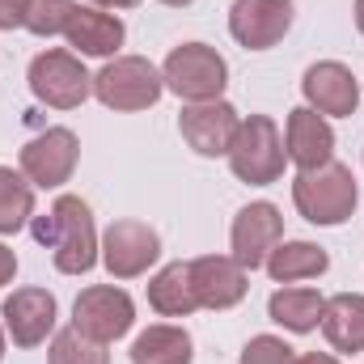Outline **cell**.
Returning a JSON list of instances; mask_svg holds the SVG:
<instances>
[{
    "label": "cell",
    "mask_w": 364,
    "mask_h": 364,
    "mask_svg": "<svg viewBox=\"0 0 364 364\" xmlns=\"http://www.w3.org/2000/svg\"><path fill=\"white\" fill-rule=\"evenodd\" d=\"M30 233L38 246L51 250L55 267L64 275H85L93 272V263L102 259V242H97V229H93V212L81 195H60L43 216L30 220Z\"/></svg>",
    "instance_id": "1"
},
{
    "label": "cell",
    "mask_w": 364,
    "mask_h": 364,
    "mask_svg": "<svg viewBox=\"0 0 364 364\" xmlns=\"http://www.w3.org/2000/svg\"><path fill=\"white\" fill-rule=\"evenodd\" d=\"M356 199H360L356 178H352V170L339 166V161H326V166H318V170H301V174L292 178V203H296V212H301L309 225H322V229L343 225V220L356 212Z\"/></svg>",
    "instance_id": "2"
},
{
    "label": "cell",
    "mask_w": 364,
    "mask_h": 364,
    "mask_svg": "<svg viewBox=\"0 0 364 364\" xmlns=\"http://www.w3.org/2000/svg\"><path fill=\"white\" fill-rule=\"evenodd\" d=\"M284 161H288V153H284V136H279L275 119H267V114L242 119L233 149H229L233 178L246 182V186H267V182H279Z\"/></svg>",
    "instance_id": "3"
},
{
    "label": "cell",
    "mask_w": 364,
    "mask_h": 364,
    "mask_svg": "<svg viewBox=\"0 0 364 364\" xmlns=\"http://www.w3.org/2000/svg\"><path fill=\"white\" fill-rule=\"evenodd\" d=\"M166 90L178 93L182 102H216L229 85V64L208 43H182L161 64Z\"/></svg>",
    "instance_id": "4"
},
{
    "label": "cell",
    "mask_w": 364,
    "mask_h": 364,
    "mask_svg": "<svg viewBox=\"0 0 364 364\" xmlns=\"http://www.w3.org/2000/svg\"><path fill=\"white\" fill-rule=\"evenodd\" d=\"M161 93H166V81L144 55H114L93 77V97L106 110H149L157 106Z\"/></svg>",
    "instance_id": "5"
},
{
    "label": "cell",
    "mask_w": 364,
    "mask_h": 364,
    "mask_svg": "<svg viewBox=\"0 0 364 364\" xmlns=\"http://www.w3.org/2000/svg\"><path fill=\"white\" fill-rule=\"evenodd\" d=\"M26 81H30V93H34L43 106H51V110H77V106L93 93V77L85 73L81 55H73V51H64V47L38 51V55L30 60Z\"/></svg>",
    "instance_id": "6"
},
{
    "label": "cell",
    "mask_w": 364,
    "mask_h": 364,
    "mask_svg": "<svg viewBox=\"0 0 364 364\" xmlns=\"http://www.w3.org/2000/svg\"><path fill=\"white\" fill-rule=\"evenodd\" d=\"M17 161H21V174L34 186L51 191V186H64L73 178V170L81 161V140H77L73 127H47V132H38L34 140L21 144Z\"/></svg>",
    "instance_id": "7"
},
{
    "label": "cell",
    "mask_w": 364,
    "mask_h": 364,
    "mask_svg": "<svg viewBox=\"0 0 364 364\" xmlns=\"http://www.w3.org/2000/svg\"><path fill=\"white\" fill-rule=\"evenodd\" d=\"M132 322H136V305H132V296H127L123 288H114V284H93V288H85V292L77 296V305H73V326H77L81 335L97 339V343L123 339V335L132 331Z\"/></svg>",
    "instance_id": "8"
},
{
    "label": "cell",
    "mask_w": 364,
    "mask_h": 364,
    "mask_svg": "<svg viewBox=\"0 0 364 364\" xmlns=\"http://www.w3.org/2000/svg\"><path fill=\"white\" fill-rule=\"evenodd\" d=\"M97 255H102V267L114 275V279H136V275H144L157 263L161 237L144 220H114L102 233V250Z\"/></svg>",
    "instance_id": "9"
},
{
    "label": "cell",
    "mask_w": 364,
    "mask_h": 364,
    "mask_svg": "<svg viewBox=\"0 0 364 364\" xmlns=\"http://www.w3.org/2000/svg\"><path fill=\"white\" fill-rule=\"evenodd\" d=\"M237 127H242V114L225 97H216V102H186L178 114L182 140L199 157H229Z\"/></svg>",
    "instance_id": "10"
},
{
    "label": "cell",
    "mask_w": 364,
    "mask_h": 364,
    "mask_svg": "<svg viewBox=\"0 0 364 364\" xmlns=\"http://www.w3.org/2000/svg\"><path fill=\"white\" fill-rule=\"evenodd\" d=\"M279 242H284V216H279L275 203L259 199V203H246V208L233 216L229 250H233V259H237L246 272H259Z\"/></svg>",
    "instance_id": "11"
},
{
    "label": "cell",
    "mask_w": 364,
    "mask_h": 364,
    "mask_svg": "<svg viewBox=\"0 0 364 364\" xmlns=\"http://www.w3.org/2000/svg\"><path fill=\"white\" fill-rule=\"evenodd\" d=\"M301 93H305V106L318 110L322 119H352L356 106H360V81L339 60L309 64L305 77H301Z\"/></svg>",
    "instance_id": "12"
},
{
    "label": "cell",
    "mask_w": 364,
    "mask_h": 364,
    "mask_svg": "<svg viewBox=\"0 0 364 364\" xmlns=\"http://www.w3.org/2000/svg\"><path fill=\"white\" fill-rule=\"evenodd\" d=\"M292 30V0H233L229 34L246 51H267Z\"/></svg>",
    "instance_id": "13"
},
{
    "label": "cell",
    "mask_w": 364,
    "mask_h": 364,
    "mask_svg": "<svg viewBox=\"0 0 364 364\" xmlns=\"http://www.w3.org/2000/svg\"><path fill=\"white\" fill-rule=\"evenodd\" d=\"M0 318L17 348H38L55 331V296L47 288H17L4 296Z\"/></svg>",
    "instance_id": "14"
},
{
    "label": "cell",
    "mask_w": 364,
    "mask_h": 364,
    "mask_svg": "<svg viewBox=\"0 0 364 364\" xmlns=\"http://www.w3.org/2000/svg\"><path fill=\"white\" fill-rule=\"evenodd\" d=\"M191 284H195V296H199V309H233L250 279L246 267L233 259V255H203V259H191Z\"/></svg>",
    "instance_id": "15"
},
{
    "label": "cell",
    "mask_w": 364,
    "mask_h": 364,
    "mask_svg": "<svg viewBox=\"0 0 364 364\" xmlns=\"http://www.w3.org/2000/svg\"><path fill=\"white\" fill-rule=\"evenodd\" d=\"M284 153L296 170H318L326 161H335V132L331 123L309 110V106H296L288 110V123H284Z\"/></svg>",
    "instance_id": "16"
},
{
    "label": "cell",
    "mask_w": 364,
    "mask_h": 364,
    "mask_svg": "<svg viewBox=\"0 0 364 364\" xmlns=\"http://www.w3.org/2000/svg\"><path fill=\"white\" fill-rule=\"evenodd\" d=\"M64 38H68V47H77V55L110 60V55H119L127 30H123V21L114 13H106L97 4H77L68 26H64Z\"/></svg>",
    "instance_id": "17"
},
{
    "label": "cell",
    "mask_w": 364,
    "mask_h": 364,
    "mask_svg": "<svg viewBox=\"0 0 364 364\" xmlns=\"http://www.w3.org/2000/svg\"><path fill=\"white\" fill-rule=\"evenodd\" d=\"M322 335L335 352H364V296L339 292L322 305Z\"/></svg>",
    "instance_id": "18"
},
{
    "label": "cell",
    "mask_w": 364,
    "mask_h": 364,
    "mask_svg": "<svg viewBox=\"0 0 364 364\" xmlns=\"http://www.w3.org/2000/svg\"><path fill=\"white\" fill-rule=\"evenodd\" d=\"M149 305L161 318H186L199 309L195 284H191V263H166L161 272L149 279Z\"/></svg>",
    "instance_id": "19"
},
{
    "label": "cell",
    "mask_w": 364,
    "mask_h": 364,
    "mask_svg": "<svg viewBox=\"0 0 364 364\" xmlns=\"http://www.w3.org/2000/svg\"><path fill=\"white\" fill-rule=\"evenodd\" d=\"M322 305H326V296L314 292V288H275L272 301H267V314H272V322H279L284 331L309 335L322 322Z\"/></svg>",
    "instance_id": "20"
},
{
    "label": "cell",
    "mask_w": 364,
    "mask_h": 364,
    "mask_svg": "<svg viewBox=\"0 0 364 364\" xmlns=\"http://www.w3.org/2000/svg\"><path fill=\"white\" fill-rule=\"evenodd\" d=\"M263 267L275 284H296V279H318L331 267V255L314 242H279Z\"/></svg>",
    "instance_id": "21"
},
{
    "label": "cell",
    "mask_w": 364,
    "mask_h": 364,
    "mask_svg": "<svg viewBox=\"0 0 364 364\" xmlns=\"http://www.w3.org/2000/svg\"><path fill=\"white\" fill-rule=\"evenodd\" d=\"M132 364H191V335L182 326L157 322V326L136 335Z\"/></svg>",
    "instance_id": "22"
},
{
    "label": "cell",
    "mask_w": 364,
    "mask_h": 364,
    "mask_svg": "<svg viewBox=\"0 0 364 364\" xmlns=\"http://www.w3.org/2000/svg\"><path fill=\"white\" fill-rule=\"evenodd\" d=\"M34 220V182L0 166V233H17Z\"/></svg>",
    "instance_id": "23"
},
{
    "label": "cell",
    "mask_w": 364,
    "mask_h": 364,
    "mask_svg": "<svg viewBox=\"0 0 364 364\" xmlns=\"http://www.w3.org/2000/svg\"><path fill=\"white\" fill-rule=\"evenodd\" d=\"M47 364H110L106 343H97L90 335H81L77 326L51 335V348H47Z\"/></svg>",
    "instance_id": "24"
},
{
    "label": "cell",
    "mask_w": 364,
    "mask_h": 364,
    "mask_svg": "<svg viewBox=\"0 0 364 364\" xmlns=\"http://www.w3.org/2000/svg\"><path fill=\"white\" fill-rule=\"evenodd\" d=\"M73 9H77V0H30V9H26V30L38 34V38L64 34Z\"/></svg>",
    "instance_id": "25"
},
{
    "label": "cell",
    "mask_w": 364,
    "mask_h": 364,
    "mask_svg": "<svg viewBox=\"0 0 364 364\" xmlns=\"http://www.w3.org/2000/svg\"><path fill=\"white\" fill-rule=\"evenodd\" d=\"M237 364H296V352H292L279 335H255V339L242 348V360Z\"/></svg>",
    "instance_id": "26"
},
{
    "label": "cell",
    "mask_w": 364,
    "mask_h": 364,
    "mask_svg": "<svg viewBox=\"0 0 364 364\" xmlns=\"http://www.w3.org/2000/svg\"><path fill=\"white\" fill-rule=\"evenodd\" d=\"M26 9H30V0H0V30L26 26Z\"/></svg>",
    "instance_id": "27"
},
{
    "label": "cell",
    "mask_w": 364,
    "mask_h": 364,
    "mask_svg": "<svg viewBox=\"0 0 364 364\" xmlns=\"http://www.w3.org/2000/svg\"><path fill=\"white\" fill-rule=\"evenodd\" d=\"M13 275H17V255L0 242V288H4V284H13Z\"/></svg>",
    "instance_id": "28"
},
{
    "label": "cell",
    "mask_w": 364,
    "mask_h": 364,
    "mask_svg": "<svg viewBox=\"0 0 364 364\" xmlns=\"http://www.w3.org/2000/svg\"><path fill=\"white\" fill-rule=\"evenodd\" d=\"M296 364H339L331 352H305V356H296Z\"/></svg>",
    "instance_id": "29"
},
{
    "label": "cell",
    "mask_w": 364,
    "mask_h": 364,
    "mask_svg": "<svg viewBox=\"0 0 364 364\" xmlns=\"http://www.w3.org/2000/svg\"><path fill=\"white\" fill-rule=\"evenodd\" d=\"M97 9H136L140 0H93Z\"/></svg>",
    "instance_id": "30"
},
{
    "label": "cell",
    "mask_w": 364,
    "mask_h": 364,
    "mask_svg": "<svg viewBox=\"0 0 364 364\" xmlns=\"http://www.w3.org/2000/svg\"><path fill=\"white\" fill-rule=\"evenodd\" d=\"M356 30L364 34V0H356Z\"/></svg>",
    "instance_id": "31"
},
{
    "label": "cell",
    "mask_w": 364,
    "mask_h": 364,
    "mask_svg": "<svg viewBox=\"0 0 364 364\" xmlns=\"http://www.w3.org/2000/svg\"><path fill=\"white\" fill-rule=\"evenodd\" d=\"M161 4H170V9H186V4H195V0H161Z\"/></svg>",
    "instance_id": "32"
},
{
    "label": "cell",
    "mask_w": 364,
    "mask_h": 364,
    "mask_svg": "<svg viewBox=\"0 0 364 364\" xmlns=\"http://www.w3.org/2000/svg\"><path fill=\"white\" fill-rule=\"evenodd\" d=\"M0 360H4V326H0Z\"/></svg>",
    "instance_id": "33"
}]
</instances>
